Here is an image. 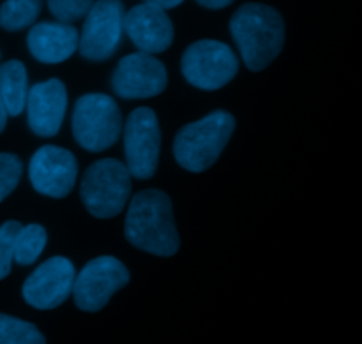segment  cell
<instances>
[{"instance_id":"2","label":"cell","mask_w":362,"mask_h":344,"mask_svg":"<svg viewBox=\"0 0 362 344\" xmlns=\"http://www.w3.org/2000/svg\"><path fill=\"white\" fill-rule=\"evenodd\" d=\"M230 32L251 71L265 69L285 45L281 14L265 4L247 2L240 6L230 20Z\"/></svg>"},{"instance_id":"8","label":"cell","mask_w":362,"mask_h":344,"mask_svg":"<svg viewBox=\"0 0 362 344\" xmlns=\"http://www.w3.org/2000/svg\"><path fill=\"white\" fill-rule=\"evenodd\" d=\"M127 283L129 272L122 261L113 256H99L88 261L74 278V304L81 311L98 313Z\"/></svg>"},{"instance_id":"10","label":"cell","mask_w":362,"mask_h":344,"mask_svg":"<svg viewBox=\"0 0 362 344\" xmlns=\"http://www.w3.org/2000/svg\"><path fill=\"white\" fill-rule=\"evenodd\" d=\"M168 74L161 60L148 53H131L124 57L113 71L112 87L122 99H148L166 88Z\"/></svg>"},{"instance_id":"15","label":"cell","mask_w":362,"mask_h":344,"mask_svg":"<svg viewBox=\"0 0 362 344\" xmlns=\"http://www.w3.org/2000/svg\"><path fill=\"white\" fill-rule=\"evenodd\" d=\"M80 34L73 25L42 21L34 25L27 35L32 57L42 64H60L78 49Z\"/></svg>"},{"instance_id":"3","label":"cell","mask_w":362,"mask_h":344,"mask_svg":"<svg viewBox=\"0 0 362 344\" xmlns=\"http://www.w3.org/2000/svg\"><path fill=\"white\" fill-rule=\"evenodd\" d=\"M235 129V119L226 112H214L187 124L175 136L173 154L184 170L202 173L211 168Z\"/></svg>"},{"instance_id":"5","label":"cell","mask_w":362,"mask_h":344,"mask_svg":"<svg viewBox=\"0 0 362 344\" xmlns=\"http://www.w3.org/2000/svg\"><path fill=\"white\" fill-rule=\"evenodd\" d=\"M122 127V113L110 95L87 94L74 105L73 134L85 150L103 152L113 147Z\"/></svg>"},{"instance_id":"23","label":"cell","mask_w":362,"mask_h":344,"mask_svg":"<svg viewBox=\"0 0 362 344\" xmlns=\"http://www.w3.org/2000/svg\"><path fill=\"white\" fill-rule=\"evenodd\" d=\"M197 2L207 9H223V7H228L233 0H197Z\"/></svg>"},{"instance_id":"6","label":"cell","mask_w":362,"mask_h":344,"mask_svg":"<svg viewBox=\"0 0 362 344\" xmlns=\"http://www.w3.org/2000/svg\"><path fill=\"white\" fill-rule=\"evenodd\" d=\"M182 74L193 87L218 90L235 78L239 59L228 45L214 39L197 41L182 55Z\"/></svg>"},{"instance_id":"22","label":"cell","mask_w":362,"mask_h":344,"mask_svg":"<svg viewBox=\"0 0 362 344\" xmlns=\"http://www.w3.org/2000/svg\"><path fill=\"white\" fill-rule=\"evenodd\" d=\"M23 173V165L14 154H0V201L6 200L14 189Z\"/></svg>"},{"instance_id":"14","label":"cell","mask_w":362,"mask_h":344,"mask_svg":"<svg viewBox=\"0 0 362 344\" xmlns=\"http://www.w3.org/2000/svg\"><path fill=\"white\" fill-rule=\"evenodd\" d=\"M27 119L32 133L41 138H52L60 131L67 109L66 85L57 78L35 83L28 88Z\"/></svg>"},{"instance_id":"24","label":"cell","mask_w":362,"mask_h":344,"mask_svg":"<svg viewBox=\"0 0 362 344\" xmlns=\"http://www.w3.org/2000/svg\"><path fill=\"white\" fill-rule=\"evenodd\" d=\"M184 0H145V4H152V6H158L161 9H173V7L180 6Z\"/></svg>"},{"instance_id":"12","label":"cell","mask_w":362,"mask_h":344,"mask_svg":"<svg viewBox=\"0 0 362 344\" xmlns=\"http://www.w3.org/2000/svg\"><path fill=\"white\" fill-rule=\"evenodd\" d=\"M28 177L37 193L49 198H66L76 184V158L66 148L45 145L32 155Z\"/></svg>"},{"instance_id":"7","label":"cell","mask_w":362,"mask_h":344,"mask_svg":"<svg viewBox=\"0 0 362 344\" xmlns=\"http://www.w3.org/2000/svg\"><path fill=\"white\" fill-rule=\"evenodd\" d=\"M122 134L129 175L140 180L151 179L158 170L161 152V129L156 113L145 106L131 112Z\"/></svg>"},{"instance_id":"19","label":"cell","mask_w":362,"mask_h":344,"mask_svg":"<svg viewBox=\"0 0 362 344\" xmlns=\"http://www.w3.org/2000/svg\"><path fill=\"white\" fill-rule=\"evenodd\" d=\"M0 344H46V339L35 325L0 314Z\"/></svg>"},{"instance_id":"20","label":"cell","mask_w":362,"mask_h":344,"mask_svg":"<svg viewBox=\"0 0 362 344\" xmlns=\"http://www.w3.org/2000/svg\"><path fill=\"white\" fill-rule=\"evenodd\" d=\"M21 225L18 221H6L0 226V281L9 275L14 261V244Z\"/></svg>"},{"instance_id":"1","label":"cell","mask_w":362,"mask_h":344,"mask_svg":"<svg viewBox=\"0 0 362 344\" xmlns=\"http://www.w3.org/2000/svg\"><path fill=\"white\" fill-rule=\"evenodd\" d=\"M124 233L136 249L154 256H173L179 251L180 240L168 194L145 189L131 198Z\"/></svg>"},{"instance_id":"11","label":"cell","mask_w":362,"mask_h":344,"mask_svg":"<svg viewBox=\"0 0 362 344\" xmlns=\"http://www.w3.org/2000/svg\"><path fill=\"white\" fill-rule=\"evenodd\" d=\"M74 278H76V271L67 258H49L45 263L39 265L25 281V302L41 311L55 309L73 295Z\"/></svg>"},{"instance_id":"16","label":"cell","mask_w":362,"mask_h":344,"mask_svg":"<svg viewBox=\"0 0 362 344\" xmlns=\"http://www.w3.org/2000/svg\"><path fill=\"white\" fill-rule=\"evenodd\" d=\"M0 95L11 117L23 112L28 95V78L23 62L7 60L0 66Z\"/></svg>"},{"instance_id":"25","label":"cell","mask_w":362,"mask_h":344,"mask_svg":"<svg viewBox=\"0 0 362 344\" xmlns=\"http://www.w3.org/2000/svg\"><path fill=\"white\" fill-rule=\"evenodd\" d=\"M7 117H9V113H7V108H6V105H4V99H2V95H0V133H2V131L6 129Z\"/></svg>"},{"instance_id":"18","label":"cell","mask_w":362,"mask_h":344,"mask_svg":"<svg viewBox=\"0 0 362 344\" xmlns=\"http://www.w3.org/2000/svg\"><path fill=\"white\" fill-rule=\"evenodd\" d=\"M46 240H48V235L41 225L21 226L16 244H14V261L21 267L35 263L45 251Z\"/></svg>"},{"instance_id":"4","label":"cell","mask_w":362,"mask_h":344,"mask_svg":"<svg viewBox=\"0 0 362 344\" xmlns=\"http://www.w3.org/2000/svg\"><path fill=\"white\" fill-rule=\"evenodd\" d=\"M80 196L94 218L110 219L124 210L131 196V175L117 159H99L83 173Z\"/></svg>"},{"instance_id":"9","label":"cell","mask_w":362,"mask_h":344,"mask_svg":"<svg viewBox=\"0 0 362 344\" xmlns=\"http://www.w3.org/2000/svg\"><path fill=\"white\" fill-rule=\"evenodd\" d=\"M124 4L120 0H98L85 16L78 49L92 62L110 59L119 48L124 32Z\"/></svg>"},{"instance_id":"21","label":"cell","mask_w":362,"mask_h":344,"mask_svg":"<svg viewBox=\"0 0 362 344\" xmlns=\"http://www.w3.org/2000/svg\"><path fill=\"white\" fill-rule=\"evenodd\" d=\"M94 0H48V9L59 23L71 25L88 14Z\"/></svg>"},{"instance_id":"13","label":"cell","mask_w":362,"mask_h":344,"mask_svg":"<svg viewBox=\"0 0 362 344\" xmlns=\"http://www.w3.org/2000/svg\"><path fill=\"white\" fill-rule=\"evenodd\" d=\"M124 32L141 53L156 55L173 42V25L165 9L152 4H138L124 14Z\"/></svg>"},{"instance_id":"17","label":"cell","mask_w":362,"mask_h":344,"mask_svg":"<svg viewBox=\"0 0 362 344\" xmlns=\"http://www.w3.org/2000/svg\"><path fill=\"white\" fill-rule=\"evenodd\" d=\"M42 11V0H6L0 6V27L18 32L35 23Z\"/></svg>"}]
</instances>
